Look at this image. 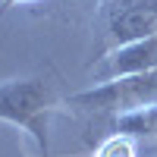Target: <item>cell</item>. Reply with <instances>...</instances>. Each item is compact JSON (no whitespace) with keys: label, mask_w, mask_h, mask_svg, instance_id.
Listing matches in <instances>:
<instances>
[{"label":"cell","mask_w":157,"mask_h":157,"mask_svg":"<svg viewBox=\"0 0 157 157\" xmlns=\"http://www.w3.org/2000/svg\"><path fill=\"white\" fill-rule=\"evenodd\" d=\"M29 3H38V0H0V19H3L10 10H16V6H29Z\"/></svg>","instance_id":"7"},{"label":"cell","mask_w":157,"mask_h":157,"mask_svg":"<svg viewBox=\"0 0 157 157\" xmlns=\"http://www.w3.org/2000/svg\"><path fill=\"white\" fill-rule=\"evenodd\" d=\"M94 157H138L135 138L123 135V132H113L110 138H104L101 145L94 148Z\"/></svg>","instance_id":"6"},{"label":"cell","mask_w":157,"mask_h":157,"mask_svg":"<svg viewBox=\"0 0 157 157\" xmlns=\"http://www.w3.org/2000/svg\"><path fill=\"white\" fill-rule=\"evenodd\" d=\"M57 104H60V88L50 75H29V78L0 82V120L29 132L41 157H47L50 151L47 120L57 110Z\"/></svg>","instance_id":"1"},{"label":"cell","mask_w":157,"mask_h":157,"mask_svg":"<svg viewBox=\"0 0 157 157\" xmlns=\"http://www.w3.org/2000/svg\"><path fill=\"white\" fill-rule=\"evenodd\" d=\"M113 132H123L132 138H157V107H145V110L116 116Z\"/></svg>","instance_id":"5"},{"label":"cell","mask_w":157,"mask_h":157,"mask_svg":"<svg viewBox=\"0 0 157 157\" xmlns=\"http://www.w3.org/2000/svg\"><path fill=\"white\" fill-rule=\"evenodd\" d=\"M66 104L98 116H126L145 107H157V69L126 78H110L88 91H75L66 98Z\"/></svg>","instance_id":"2"},{"label":"cell","mask_w":157,"mask_h":157,"mask_svg":"<svg viewBox=\"0 0 157 157\" xmlns=\"http://www.w3.org/2000/svg\"><path fill=\"white\" fill-rule=\"evenodd\" d=\"M104 35L110 47L157 35V0H104Z\"/></svg>","instance_id":"3"},{"label":"cell","mask_w":157,"mask_h":157,"mask_svg":"<svg viewBox=\"0 0 157 157\" xmlns=\"http://www.w3.org/2000/svg\"><path fill=\"white\" fill-rule=\"evenodd\" d=\"M98 78L110 82V78H126V75H141L157 69V35L154 38H138L120 47H110L98 57Z\"/></svg>","instance_id":"4"}]
</instances>
